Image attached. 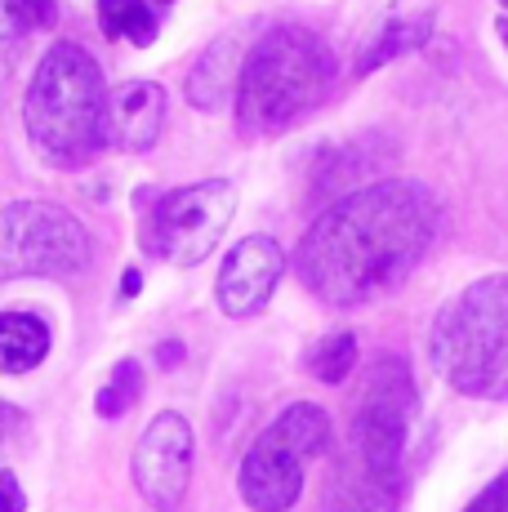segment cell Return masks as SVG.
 <instances>
[{"label": "cell", "mask_w": 508, "mask_h": 512, "mask_svg": "<svg viewBox=\"0 0 508 512\" xmlns=\"http://www.w3.org/2000/svg\"><path fill=\"white\" fill-rule=\"evenodd\" d=\"M500 36H504V45H508V18H500Z\"/></svg>", "instance_id": "26"}, {"label": "cell", "mask_w": 508, "mask_h": 512, "mask_svg": "<svg viewBox=\"0 0 508 512\" xmlns=\"http://www.w3.org/2000/svg\"><path fill=\"white\" fill-rule=\"evenodd\" d=\"M50 357V326L32 312H0V374H27Z\"/></svg>", "instance_id": "14"}, {"label": "cell", "mask_w": 508, "mask_h": 512, "mask_svg": "<svg viewBox=\"0 0 508 512\" xmlns=\"http://www.w3.org/2000/svg\"><path fill=\"white\" fill-rule=\"evenodd\" d=\"M27 18H32V27H50L54 23V0H23Z\"/></svg>", "instance_id": "23"}, {"label": "cell", "mask_w": 508, "mask_h": 512, "mask_svg": "<svg viewBox=\"0 0 508 512\" xmlns=\"http://www.w3.org/2000/svg\"><path fill=\"white\" fill-rule=\"evenodd\" d=\"M464 512H508V472H504V477H495Z\"/></svg>", "instance_id": "21"}, {"label": "cell", "mask_w": 508, "mask_h": 512, "mask_svg": "<svg viewBox=\"0 0 508 512\" xmlns=\"http://www.w3.org/2000/svg\"><path fill=\"white\" fill-rule=\"evenodd\" d=\"M281 272H286L281 245L272 241V236H246L241 245H232L228 263H223V272H219V285H214L219 308L228 312V317H254V312L272 299Z\"/></svg>", "instance_id": "9"}, {"label": "cell", "mask_w": 508, "mask_h": 512, "mask_svg": "<svg viewBox=\"0 0 508 512\" xmlns=\"http://www.w3.org/2000/svg\"><path fill=\"white\" fill-rule=\"evenodd\" d=\"M335 85V58L308 27H272L241 63L237 125L246 139L286 134L326 103Z\"/></svg>", "instance_id": "2"}, {"label": "cell", "mask_w": 508, "mask_h": 512, "mask_svg": "<svg viewBox=\"0 0 508 512\" xmlns=\"http://www.w3.org/2000/svg\"><path fill=\"white\" fill-rule=\"evenodd\" d=\"M90 268V232L50 201H14L0 210V281L76 277Z\"/></svg>", "instance_id": "5"}, {"label": "cell", "mask_w": 508, "mask_h": 512, "mask_svg": "<svg viewBox=\"0 0 508 512\" xmlns=\"http://www.w3.org/2000/svg\"><path fill=\"white\" fill-rule=\"evenodd\" d=\"M437 232V201L410 179L339 196L299 241V281L330 308H361L397 290Z\"/></svg>", "instance_id": "1"}, {"label": "cell", "mask_w": 508, "mask_h": 512, "mask_svg": "<svg viewBox=\"0 0 508 512\" xmlns=\"http://www.w3.org/2000/svg\"><path fill=\"white\" fill-rule=\"evenodd\" d=\"M402 508V468H384L357 450H339L326 477L321 512H397Z\"/></svg>", "instance_id": "10"}, {"label": "cell", "mask_w": 508, "mask_h": 512, "mask_svg": "<svg viewBox=\"0 0 508 512\" xmlns=\"http://www.w3.org/2000/svg\"><path fill=\"white\" fill-rule=\"evenodd\" d=\"M232 214H237V192L223 179L165 192L143 219V250L174 263V268H192V263L210 259L219 236L228 232Z\"/></svg>", "instance_id": "6"}, {"label": "cell", "mask_w": 508, "mask_h": 512, "mask_svg": "<svg viewBox=\"0 0 508 512\" xmlns=\"http://www.w3.org/2000/svg\"><path fill=\"white\" fill-rule=\"evenodd\" d=\"M103 116H107V90L90 49L76 41L50 45L23 103L32 152L54 170H76V165L94 161L107 147Z\"/></svg>", "instance_id": "3"}, {"label": "cell", "mask_w": 508, "mask_h": 512, "mask_svg": "<svg viewBox=\"0 0 508 512\" xmlns=\"http://www.w3.org/2000/svg\"><path fill=\"white\" fill-rule=\"evenodd\" d=\"M27 508V495L18 486V477L9 468H0V512H23Z\"/></svg>", "instance_id": "22"}, {"label": "cell", "mask_w": 508, "mask_h": 512, "mask_svg": "<svg viewBox=\"0 0 508 512\" xmlns=\"http://www.w3.org/2000/svg\"><path fill=\"white\" fill-rule=\"evenodd\" d=\"M99 18L112 41H130L139 49L156 41V14L148 0H99Z\"/></svg>", "instance_id": "17"}, {"label": "cell", "mask_w": 508, "mask_h": 512, "mask_svg": "<svg viewBox=\"0 0 508 512\" xmlns=\"http://www.w3.org/2000/svg\"><path fill=\"white\" fill-rule=\"evenodd\" d=\"M415 410H419V397H415V379H410L406 361L397 357L370 361L353 406H348V450H357V455L375 459L384 468H402Z\"/></svg>", "instance_id": "7"}, {"label": "cell", "mask_w": 508, "mask_h": 512, "mask_svg": "<svg viewBox=\"0 0 508 512\" xmlns=\"http://www.w3.org/2000/svg\"><path fill=\"white\" fill-rule=\"evenodd\" d=\"M308 370L317 374L321 383H344L348 374L357 370V339L353 334H330V339H321L308 357Z\"/></svg>", "instance_id": "19"}, {"label": "cell", "mask_w": 508, "mask_h": 512, "mask_svg": "<svg viewBox=\"0 0 508 512\" xmlns=\"http://www.w3.org/2000/svg\"><path fill=\"white\" fill-rule=\"evenodd\" d=\"M433 366L455 392L477 401L508 397V277L459 290L433 321Z\"/></svg>", "instance_id": "4"}, {"label": "cell", "mask_w": 508, "mask_h": 512, "mask_svg": "<svg viewBox=\"0 0 508 512\" xmlns=\"http://www.w3.org/2000/svg\"><path fill=\"white\" fill-rule=\"evenodd\" d=\"M272 437L281 441L286 450H295L299 459H312V455H326L330 450V437H335V423L321 406L312 401H299V406H286L281 419L272 423Z\"/></svg>", "instance_id": "15"}, {"label": "cell", "mask_w": 508, "mask_h": 512, "mask_svg": "<svg viewBox=\"0 0 508 512\" xmlns=\"http://www.w3.org/2000/svg\"><path fill=\"white\" fill-rule=\"evenodd\" d=\"M139 290H143V277L130 268V272H125V281H121V294H139Z\"/></svg>", "instance_id": "25"}, {"label": "cell", "mask_w": 508, "mask_h": 512, "mask_svg": "<svg viewBox=\"0 0 508 512\" xmlns=\"http://www.w3.org/2000/svg\"><path fill=\"white\" fill-rule=\"evenodd\" d=\"M241 41L237 36H219L205 54L197 58V67L188 72V103L201 107V112H214V107L228 103L232 85L241 81Z\"/></svg>", "instance_id": "13"}, {"label": "cell", "mask_w": 508, "mask_h": 512, "mask_svg": "<svg viewBox=\"0 0 508 512\" xmlns=\"http://www.w3.org/2000/svg\"><path fill=\"white\" fill-rule=\"evenodd\" d=\"M161 5H170V0H161Z\"/></svg>", "instance_id": "27"}, {"label": "cell", "mask_w": 508, "mask_h": 512, "mask_svg": "<svg viewBox=\"0 0 508 512\" xmlns=\"http://www.w3.org/2000/svg\"><path fill=\"white\" fill-rule=\"evenodd\" d=\"M299 490H304V459L281 446L272 432H263L241 464V499L254 512H286L299 504Z\"/></svg>", "instance_id": "11"}, {"label": "cell", "mask_w": 508, "mask_h": 512, "mask_svg": "<svg viewBox=\"0 0 508 512\" xmlns=\"http://www.w3.org/2000/svg\"><path fill=\"white\" fill-rule=\"evenodd\" d=\"M139 397H143V370H139V361H116L112 379H107L103 392L94 397V410H99L103 419H121V415H130V410L139 406Z\"/></svg>", "instance_id": "18"}, {"label": "cell", "mask_w": 508, "mask_h": 512, "mask_svg": "<svg viewBox=\"0 0 508 512\" xmlns=\"http://www.w3.org/2000/svg\"><path fill=\"white\" fill-rule=\"evenodd\" d=\"M504 5H508V0H504Z\"/></svg>", "instance_id": "28"}, {"label": "cell", "mask_w": 508, "mask_h": 512, "mask_svg": "<svg viewBox=\"0 0 508 512\" xmlns=\"http://www.w3.org/2000/svg\"><path fill=\"white\" fill-rule=\"evenodd\" d=\"M27 27H32V18H27L23 0H0V81L9 76V67H14L18 49H23Z\"/></svg>", "instance_id": "20"}, {"label": "cell", "mask_w": 508, "mask_h": 512, "mask_svg": "<svg viewBox=\"0 0 508 512\" xmlns=\"http://www.w3.org/2000/svg\"><path fill=\"white\" fill-rule=\"evenodd\" d=\"M165 125V90L156 81H125L107 94L103 143L121 152H148Z\"/></svg>", "instance_id": "12"}, {"label": "cell", "mask_w": 508, "mask_h": 512, "mask_svg": "<svg viewBox=\"0 0 508 512\" xmlns=\"http://www.w3.org/2000/svg\"><path fill=\"white\" fill-rule=\"evenodd\" d=\"M192 481V428L183 415L165 410L143 428L134 446V486L156 512H174Z\"/></svg>", "instance_id": "8"}, {"label": "cell", "mask_w": 508, "mask_h": 512, "mask_svg": "<svg viewBox=\"0 0 508 512\" xmlns=\"http://www.w3.org/2000/svg\"><path fill=\"white\" fill-rule=\"evenodd\" d=\"M433 36V14H410V18H388V23H379L375 41L361 49V63L357 72H379L384 63H393V58L410 54V49H419Z\"/></svg>", "instance_id": "16"}, {"label": "cell", "mask_w": 508, "mask_h": 512, "mask_svg": "<svg viewBox=\"0 0 508 512\" xmlns=\"http://www.w3.org/2000/svg\"><path fill=\"white\" fill-rule=\"evenodd\" d=\"M179 361H183V348H179V343H165V348H161V366H179Z\"/></svg>", "instance_id": "24"}]
</instances>
